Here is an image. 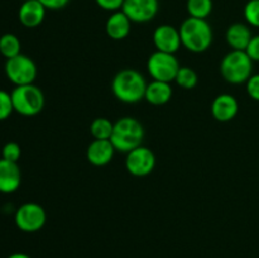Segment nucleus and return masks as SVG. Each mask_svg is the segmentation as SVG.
Listing matches in <instances>:
<instances>
[{
	"instance_id": "f257e3e1",
	"label": "nucleus",
	"mask_w": 259,
	"mask_h": 258,
	"mask_svg": "<svg viewBox=\"0 0 259 258\" xmlns=\"http://www.w3.org/2000/svg\"><path fill=\"white\" fill-rule=\"evenodd\" d=\"M147 82L144 76L133 68H124L114 76L111 90L121 103L136 104L144 99Z\"/></svg>"
},
{
	"instance_id": "f03ea898",
	"label": "nucleus",
	"mask_w": 259,
	"mask_h": 258,
	"mask_svg": "<svg viewBox=\"0 0 259 258\" xmlns=\"http://www.w3.org/2000/svg\"><path fill=\"white\" fill-rule=\"evenodd\" d=\"M179 30L182 46L194 53H201L209 50L214 39L212 28L206 19L189 17L182 22Z\"/></svg>"
},
{
	"instance_id": "7ed1b4c3",
	"label": "nucleus",
	"mask_w": 259,
	"mask_h": 258,
	"mask_svg": "<svg viewBox=\"0 0 259 258\" xmlns=\"http://www.w3.org/2000/svg\"><path fill=\"white\" fill-rule=\"evenodd\" d=\"M144 138V128L141 121L132 116H124L114 123L110 142L115 151L128 153L142 146Z\"/></svg>"
},
{
	"instance_id": "20e7f679",
	"label": "nucleus",
	"mask_w": 259,
	"mask_h": 258,
	"mask_svg": "<svg viewBox=\"0 0 259 258\" xmlns=\"http://www.w3.org/2000/svg\"><path fill=\"white\" fill-rule=\"evenodd\" d=\"M220 72L224 80L233 85L247 83L253 75V61L245 51L232 50L222 60Z\"/></svg>"
},
{
	"instance_id": "39448f33",
	"label": "nucleus",
	"mask_w": 259,
	"mask_h": 258,
	"mask_svg": "<svg viewBox=\"0 0 259 258\" xmlns=\"http://www.w3.org/2000/svg\"><path fill=\"white\" fill-rule=\"evenodd\" d=\"M10 95L14 111L23 116H34L45 108V95L34 83L15 86Z\"/></svg>"
},
{
	"instance_id": "423d86ee",
	"label": "nucleus",
	"mask_w": 259,
	"mask_h": 258,
	"mask_svg": "<svg viewBox=\"0 0 259 258\" xmlns=\"http://www.w3.org/2000/svg\"><path fill=\"white\" fill-rule=\"evenodd\" d=\"M4 71L8 80L14 83L15 86L34 83L38 73V68L34 61L22 53L15 57L8 58L4 66Z\"/></svg>"
},
{
	"instance_id": "0eeeda50",
	"label": "nucleus",
	"mask_w": 259,
	"mask_h": 258,
	"mask_svg": "<svg viewBox=\"0 0 259 258\" xmlns=\"http://www.w3.org/2000/svg\"><path fill=\"white\" fill-rule=\"evenodd\" d=\"M180 63L174 53L156 51L147 61V70L153 80L169 82L175 81L180 70Z\"/></svg>"
},
{
	"instance_id": "6e6552de",
	"label": "nucleus",
	"mask_w": 259,
	"mask_h": 258,
	"mask_svg": "<svg viewBox=\"0 0 259 258\" xmlns=\"http://www.w3.org/2000/svg\"><path fill=\"white\" fill-rule=\"evenodd\" d=\"M47 220L46 210L35 202L20 205L14 215L15 225L24 233H34L42 229Z\"/></svg>"
},
{
	"instance_id": "1a4fd4ad",
	"label": "nucleus",
	"mask_w": 259,
	"mask_h": 258,
	"mask_svg": "<svg viewBox=\"0 0 259 258\" xmlns=\"http://www.w3.org/2000/svg\"><path fill=\"white\" fill-rule=\"evenodd\" d=\"M154 166H156V156L148 147L139 146L126 153L125 168L133 176H147L153 171Z\"/></svg>"
},
{
	"instance_id": "9d476101",
	"label": "nucleus",
	"mask_w": 259,
	"mask_h": 258,
	"mask_svg": "<svg viewBox=\"0 0 259 258\" xmlns=\"http://www.w3.org/2000/svg\"><path fill=\"white\" fill-rule=\"evenodd\" d=\"M158 0H124L121 10L132 23H148L157 15Z\"/></svg>"
},
{
	"instance_id": "9b49d317",
	"label": "nucleus",
	"mask_w": 259,
	"mask_h": 258,
	"mask_svg": "<svg viewBox=\"0 0 259 258\" xmlns=\"http://www.w3.org/2000/svg\"><path fill=\"white\" fill-rule=\"evenodd\" d=\"M153 43L157 51L175 55L182 46L180 30L169 24L158 25L153 32Z\"/></svg>"
},
{
	"instance_id": "f8f14e48",
	"label": "nucleus",
	"mask_w": 259,
	"mask_h": 258,
	"mask_svg": "<svg viewBox=\"0 0 259 258\" xmlns=\"http://www.w3.org/2000/svg\"><path fill=\"white\" fill-rule=\"evenodd\" d=\"M115 148L110 139H94L86 149V158L93 166L101 167L110 163Z\"/></svg>"
},
{
	"instance_id": "ddd939ff",
	"label": "nucleus",
	"mask_w": 259,
	"mask_h": 258,
	"mask_svg": "<svg viewBox=\"0 0 259 258\" xmlns=\"http://www.w3.org/2000/svg\"><path fill=\"white\" fill-rule=\"evenodd\" d=\"M239 110V104L235 96L230 94H220L212 100L211 114L214 119L222 123L233 120Z\"/></svg>"
},
{
	"instance_id": "4468645a",
	"label": "nucleus",
	"mask_w": 259,
	"mask_h": 258,
	"mask_svg": "<svg viewBox=\"0 0 259 258\" xmlns=\"http://www.w3.org/2000/svg\"><path fill=\"white\" fill-rule=\"evenodd\" d=\"M22 182V174L17 162L0 158V192L13 194L17 191Z\"/></svg>"
},
{
	"instance_id": "2eb2a0df",
	"label": "nucleus",
	"mask_w": 259,
	"mask_h": 258,
	"mask_svg": "<svg viewBox=\"0 0 259 258\" xmlns=\"http://www.w3.org/2000/svg\"><path fill=\"white\" fill-rule=\"evenodd\" d=\"M46 8L38 0L23 2L18 10V18L20 24L25 28H37L45 20Z\"/></svg>"
},
{
	"instance_id": "dca6fc26",
	"label": "nucleus",
	"mask_w": 259,
	"mask_h": 258,
	"mask_svg": "<svg viewBox=\"0 0 259 258\" xmlns=\"http://www.w3.org/2000/svg\"><path fill=\"white\" fill-rule=\"evenodd\" d=\"M131 28L132 20L124 14L123 10L114 12L105 23L106 34L114 40L125 39L131 33Z\"/></svg>"
},
{
	"instance_id": "f3484780",
	"label": "nucleus",
	"mask_w": 259,
	"mask_h": 258,
	"mask_svg": "<svg viewBox=\"0 0 259 258\" xmlns=\"http://www.w3.org/2000/svg\"><path fill=\"white\" fill-rule=\"evenodd\" d=\"M253 34L250 28L247 24L243 23H234L230 25L225 33V39L228 45L232 47V50L235 51H245Z\"/></svg>"
},
{
	"instance_id": "a211bd4d",
	"label": "nucleus",
	"mask_w": 259,
	"mask_h": 258,
	"mask_svg": "<svg viewBox=\"0 0 259 258\" xmlns=\"http://www.w3.org/2000/svg\"><path fill=\"white\" fill-rule=\"evenodd\" d=\"M172 94L174 91H172L171 83L153 80L147 83L144 99L152 105H164L171 100Z\"/></svg>"
},
{
	"instance_id": "6ab92c4d",
	"label": "nucleus",
	"mask_w": 259,
	"mask_h": 258,
	"mask_svg": "<svg viewBox=\"0 0 259 258\" xmlns=\"http://www.w3.org/2000/svg\"><path fill=\"white\" fill-rule=\"evenodd\" d=\"M212 0H187L186 10L190 17L206 19L212 12Z\"/></svg>"
},
{
	"instance_id": "aec40b11",
	"label": "nucleus",
	"mask_w": 259,
	"mask_h": 258,
	"mask_svg": "<svg viewBox=\"0 0 259 258\" xmlns=\"http://www.w3.org/2000/svg\"><path fill=\"white\" fill-rule=\"evenodd\" d=\"M20 40L19 38L12 33H5L0 37V53L5 58L15 57L20 53Z\"/></svg>"
},
{
	"instance_id": "412c9836",
	"label": "nucleus",
	"mask_w": 259,
	"mask_h": 258,
	"mask_svg": "<svg viewBox=\"0 0 259 258\" xmlns=\"http://www.w3.org/2000/svg\"><path fill=\"white\" fill-rule=\"evenodd\" d=\"M114 124L106 118H96L90 124V133L94 139H110Z\"/></svg>"
},
{
	"instance_id": "4be33fe9",
	"label": "nucleus",
	"mask_w": 259,
	"mask_h": 258,
	"mask_svg": "<svg viewBox=\"0 0 259 258\" xmlns=\"http://www.w3.org/2000/svg\"><path fill=\"white\" fill-rule=\"evenodd\" d=\"M175 81H176L180 88L185 89V90H191L197 85L199 77H197V73L191 67L184 66V67H180Z\"/></svg>"
},
{
	"instance_id": "5701e85b",
	"label": "nucleus",
	"mask_w": 259,
	"mask_h": 258,
	"mask_svg": "<svg viewBox=\"0 0 259 258\" xmlns=\"http://www.w3.org/2000/svg\"><path fill=\"white\" fill-rule=\"evenodd\" d=\"M244 18L248 24L259 28V0H249L245 4Z\"/></svg>"
},
{
	"instance_id": "b1692460",
	"label": "nucleus",
	"mask_w": 259,
	"mask_h": 258,
	"mask_svg": "<svg viewBox=\"0 0 259 258\" xmlns=\"http://www.w3.org/2000/svg\"><path fill=\"white\" fill-rule=\"evenodd\" d=\"M20 156H22V148L17 142H8L3 146L2 148V158L7 159L10 162L19 161Z\"/></svg>"
},
{
	"instance_id": "393cba45",
	"label": "nucleus",
	"mask_w": 259,
	"mask_h": 258,
	"mask_svg": "<svg viewBox=\"0 0 259 258\" xmlns=\"http://www.w3.org/2000/svg\"><path fill=\"white\" fill-rule=\"evenodd\" d=\"M14 111L12 95L4 90H0V121L7 120Z\"/></svg>"
},
{
	"instance_id": "a878e982",
	"label": "nucleus",
	"mask_w": 259,
	"mask_h": 258,
	"mask_svg": "<svg viewBox=\"0 0 259 258\" xmlns=\"http://www.w3.org/2000/svg\"><path fill=\"white\" fill-rule=\"evenodd\" d=\"M247 93L253 100L259 101V73L252 75L247 81Z\"/></svg>"
},
{
	"instance_id": "bb28decb",
	"label": "nucleus",
	"mask_w": 259,
	"mask_h": 258,
	"mask_svg": "<svg viewBox=\"0 0 259 258\" xmlns=\"http://www.w3.org/2000/svg\"><path fill=\"white\" fill-rule=\"evenodd\" d=\"M95 3L101 9L114 13L118 12V10H121L124 0H95Z\"/></svg>"
},
{
	"instance_id": "cd10ccee",
	"label": "nucleus",
	"mask_w": 259,
	"mask_h": 258,
	"mask_svg": "<svg viewBox=\"0 0 259 258\" xmlns=\"http://www.w3.org/2000/svg\"><path fill=\"white\" fill-rule=\"evenodd\" d=\"M245 52L252 58L253 62H259V34L253 35Z\"/></svg>"
},
{
	"instance_id": "c85d7f7f",
	"label": "nucleus",
	"mask_w": 259,
	"mask_h": 258,
	"mask_svg": "<svg viewBox=\"0 0 259 258\" xmlns=\"http://www.w3.org/2000/svg\"><path fill=\"white\" fill-rule=\"evenodd\" d=\"M46 9L58 10L65 8L70 3V0H38Z\"/></svg>"
},
{
	"instance_id": "c756f323",
	"label": "nucleus",
	"mask_w": 259,
	"mask_h": 258,
	"mask_svg": "<svg viewBox=\"0 0 259 258\" xmlns=\"http://www.w3.org/2000/svg\"><path fill=\"white\" fill-rule=\"evenodd\" d=\"M8 258H32L30 255L25 254V253H13Z\"/></svg>"
},
{
	"instance_id": "7c9ffc66",
	"label": "nucleus",
	"mask_w": 259,
	"mask_h": 258,
	"mask_svg": "<svg viewBox=\"0 0 259 258\" xmlns=\"http://www.w3.org/2000/svg\"><path fill=\"white\" fill-rule=\"evenodd\" d=\"M22 2H28V0H22Z\"/></svg>"
}]
</instances>
